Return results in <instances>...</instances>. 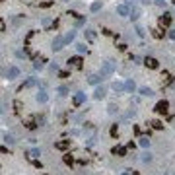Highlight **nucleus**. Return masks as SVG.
Returning <instances> with one entry per match:
<instances>
[{"label": "nucleus", "instance_id": "1", "mask_svg": "<svg viewBox=\"0 0 175 175\" xmlns=\"http://www.w3.org/2000/svg\"><path fill=\"white\" fill-rule=\"evenodd\" d=\"M113 70H115V62L113 60H107L103 64V68H101V72H99V76H109V74H113Z\"/></svg>", "mask_w": 175, "mask_h": 175}, {"label": "nucleus", "instance_id": "2", "mask_svg": "<svg viewBox=\"0 0 175 175\" xmlns=\"http://www.w3.org/2000/svg\"><path fill=\"white\" fill-rule=\"evenodd\" d=\"M66 62H68V66H70V68H76V70H80V68H82V64H84L82 57H70Z\"/></svg>", "mask_w": 175, "mask_h": 175}, {"label": "nucleus", "instance_id": "3", "mask_svg": "<svg viewBox=\"0 0 175 175\" xmlns=\"http://www.w3.org/2000/svg\"><path fill=\"white\" fill-rule=\"evenodd\" d=\"M167 109H169V103L165 101V99L158 101V103H156V107H154V111H156V113H160V115H165V113H167Z\"/></svg>", "mask_w": 175, "mask_h": 175}, {"label": "nucleus", "instance_id": "4", "mask_svg": "<svg viewBox=\"0 0 175 175\" xmlns=\"http://www.w3.org/2000/svg\"><path fill=\"white\" fill-rule=\"evenodd\" d=\"M158 21H160V27H167V26H171V14H163V16H160V19H158Z\"/></svg>", "mask_w": 175, "mask_h": 175}, {"label": "nucleus", "instance_id": "5", "mask_svg": "<svg viewBox=\"0 0 175 175\" xmlns=\"http://www.w3.org/2000/svg\"><path fill=\"white\" fill-rule=\"evenodd\" d=\"M144 64L148 66V68H152V70H156V68H158V58H154V57H146L144 58Z\"/></svg>", "mask_w": 175, "mask_h": 175}, {"label": "nucleus", "instance_id": "6", "mask_svg": "<svg viewBox=\"0 0 175 175\" xmlns=\"http://www.w3.org/2000/svg\"><path fill=\"white\" fill-rule=\"evenodd\" d=\"M64 45H66L64 37H57L55 41H53V51H60V49H62Z\"/></svg>", "mask_w": 175, "mask_h": 175}, {"label": "nucleus", "instance_id": "7", "mask_svg": "<svg viewBox=\"0 0 175 175\" xmlns=\"http://www.w3.org/2000/svg\"><path fill=\"white\" fill-rule=\"evenodd\" d=\"M33 58H35V62H33V66H35V68H37V70H41V68H43V66H45L47 58L39 57V55H33Z\"/></svg>", "mask_w": 175, "mask_h": 175}, {"label": "nucleus", "instance_id": "8", "mask_svg": "<svg viewBox=\"0 0 175 175\" xmlns=\"http://www.w3.org/2000/svg\"><path fill=\"white\" fill-rule=\"evenodd\" d=\"M18 74H19V68H18V66H12L8 72H4V76H8V80H14Z\"/></svg>", "mask_w": 175, "mask_h": 175}, {"label": "nucleus", "instance_id": "9", "mask_svg": "<svg viewBox=\"0 0 175 175\" xmlns=\"http://www.w3.org/2000/svg\"><path fill=\"white\" fill-rule=\"evenodd\" d=\"M111 88H113V91H117V93H123V91L127 90V86H125L123 82H113Z\"/></svg>", "mask_w": 175, "mask_h": 175}, {"label": "nucleus", "instance_id": "10", "mask_svg": "<svg viewBox=\"0 0 175 175\" xmlns=\"http://www.w3.org/2000/svg\"><path fill=\"white\" fill-rule=\"evenodd\" d=\"M55 148L57 150H68L70 148V140H58V142L55 144Z\"/></svg>", "mask_w": 175, "mask_h": 175}, {"label": "nucleus", "instance_id": "11", "mask_svg": "<svg viewBox=\"0 0 175 175\" xmlns=\"http://www.w3.org/2000/svg\"><path fill=\"white\" fill-rule=\"evenodd\" d=\"M72 101H74V105H76V107H80V105H82V103L86 101V95H84V93H76Z\"/></svg>", "mask_w": 175, "mask_h": 175}, {"label": "nucleus", "instance_id": "12", "mask_svg": "<svg viewBox=\"0 0 175 175\" xmlns=\"http://www.w3.org/2000/svg\"><path fill=\"white\" fill-rule=\"evenodd\" d=\"M117 14L119 16H130V10H129V6L121 4V6H117Z\"/></svg>", "mask_w": 175, "mask_h": 175}, {"label": "nucleus", "instance_id": "13", "mask_svg": "<svg viewBox=\"0 0 175 175\" xmlns=\"http://www.w3.org/2000/svg\"><path fill=\"white\" fill-rule=\"evenodd\" d=\"M111 152H113L115 156H121V158H123V156H127V148H123V146H115Z\"/></svg>", "mask_w": 175, "mask_h": 175}, {"label": "nucleus", "instance_id": "14", "mask_svg": "<svg viewBox=\"0 0 175 175\" xmlns=\"http://www.w3.org/2000/svg\"><path fill=\"white\" fill-rule=\"evenodd\" d=\"M35 84H37V80H35V78H27L26 82L21 84V88H19V90H24V88H33Z\"/></svg>", "mask_w": 175, "mask_h": 175}, {"label": "nucleus", "instance_id": "15", "mask_svg": "<svg viewBox=\"0 0 175 175\" xmlns=\"http://www.w3.org/2000/svg\"><path fill=\"white\" fill-rule=\"evenodd\" d=\"M39 156H41V150L39 148H33V150L27 152V158H29V160H35V158H39Z\"/></svg>", "mask_w": 175, "mask_h": 175}, {"label": "nucleus", "instance_id": "16", "mask_svg": "<svg viewBox=\"0 0 175 175\" xmlns=\"http://www.w3.org/2000/svg\"><path fill=\"white\" fill-rule=\"evenodd\" d=\"M138 144H140L142 148H148L150 146V136H140V138H138Z\"/></svg>", "mask_w": 175, "mask_h": 175}, {"label": "nucleus", "instance_id": "17", "mask_svg": "<svg viewBox=\"0 0 175 175\" xmlns=\"http://www.w3.org/2000/svg\"><path fill=\"white\" fill-rule=\"evenodd\" d=\"M47 99H49V95H47L45 91H39L37 93V101L39 103H47Z\"/></svg>", "mask_w": 175, "mask_h": 175}, {"label": "nucleus", "instance_id": "18", "mask_svg": "<svg viewBox=\"0 0 175 175\" xmlns=\"http://www.w3.org/2000/svg\"><path fill=\"white\" fill-rule=\"evenodd\" d=\"M99 80H101V76H99V74H91L90 78H88V82H90V84H99Z\"/></svg>", "mask_w": 175, "mask_h": 175}, {"label": "nucleus", "instance_id": "19", "mask_svg": "<svg viewBox=\"0 0 175 175\" xmlns=\"http://www.w3.org/2000/svg\"><path fill=\"white\" fill-rule=\"evenodd\" d=\"M26 127L29 130H33L35 127H37V119H27V121H26Z\"/></svg>", "mask_w": 175, "mask_h": 175}, {"label": "nucleus", "instance_id": "20", "mask_svg": "<svg viewBox=\"0 0 175 175\" xmlns=\"http://www.w3.org/2000/svg\"><path fill=\"white\" fill-rule=\"evenodd\" d=\"M93 95H95V99H103V97H105V90H103V88H97Z\"/></svg>", "mask_w": 175, "mask_h": 175}, {"label": "nucleus", "instance_id": "21", "mask_svg": "<svg viewBox=\"0 0 175 175\" xmlns=\"http://www.w3.org/2000/svg\"><path fill=\"white\" fill-rule=\"evenodd\" d=\"M74 37H76V33H74V31L70 29V31H68V33L64 35V41H66V43H70V41H74Z\"/></svg>", "mask_w": 175, "mask_h": 175}, {"label": "nucleus", "instance_id": "22", "mask_svg": "<svg viewBox=\"0 0 175 175\" xmlns=\"http://www.w3.org/2000/svg\"><path fill=\"white\" fill-rule=\"evenodd\" d=\"M150 125H152V129H156V130H162L163 129V123H162V121H152Z\"/></svg>", "mask_w": 175, "mask_h": 175}, {"label": "nucleus", "instance_id": "23", "mask_svg": "<svg viewBox=\"0 0 175 175\" xmlns=\"http://www.w3.org/2000/svg\"><path fill=\"white\" fill-rule=\"evenodd\" d=\"M2 138H4V142H8V144H14V142H16V140H14V136L8 134V132H4V134H2Z\"/></svg>", "mask_w": 175, "mask_h": 175}, {"label": "nucleus", "instance_id": "24", "mask_svg": "<svg viewBox=\"0 0 175 175\" xmlns=\"http://www.w3.org/2000/svg\"><path fill=\"white\" fill-rule=\"evenodd\" d=\"M86 39H88V41H90V43H91V41H93V39H95V33H93V31H91V29H86Z\"/></svg>", "mask_w": 175, "mask_h": 175}, {"label": "nucleus", "instance_id": "25", "mask_svg": "<svg viewBox=\"0 0 175 175\" xmlns=\"http://www.w3.org/2000/svg\"><path fill=\"white\" fill-rule=\"evenodd\" d=\"M140 93H142V95H146V97H150V95H154V91L150 90V88H140Z\"/></svg>", "mask_w": 175, "mask_h": 175}, {"label": "nucleus", "instance_id": "26", "mask_svg": "<svg viewBox=\"0 0 175 175\" xmlns=\"http://www.w3.org/2000/svg\"><path fill=\"white\" fill-rule=\"evenodd\" d=\"M152 35H154L156 39H162L163 37V31H162V29H152Z\"/></svg>", "mask_w": 175, "mask_h": 175}, {"label": "nucleus", "instance_id": "27", "mask_svg": "<svg viewBox=\"0 0 175 175\" xmlns=\"http://www.w3.org/2000/svg\"><path fill=\"white\" fill-rule=\"evenodd\" d=\"M99 8H101V2H93V4L90 6V10L91 12H99Z\"/></svg>", "mask_w": 175, "mask_h": 175}, {"label": "nucleus", "instance_id": "28", "mask_svg": "<svg viewBox=\"0 0 175 175\" xmlns=\"http://www.w3.org/2000/svg\"><path fill=\"white\" fill-rule=\"evenodd\" d=\"M125 86H127V90H129V91H134V88H136L132 80H129V82H125Z\"/></svg>", "mask_w": 175, "mask_h": 175}, {"label": "nucleus", "instance_id": "29", "mask_svg": "<svg viewBox=\"0 0 175 175\" xmlns=\"http://www.w3.org/2000/svg\"><path fill=\"white\" fill-rule=\"evenodd\" d=\"M138 16H140V12H138V10H132V12H130V16H129V18L132 19V21H136V19H138Z\"/></svg>", "mask_w": 175, "mask_h": 175}, {"label": "nucleus", "instance_id": "30", "mask_svg": "<svg viewBox=\"0 0 175 175\" xmlns=\"http://www.w3.org/2000/svg\"><path fill=\"white\" fill-rule=\"evenodd\" d=\"M64 163H66V165H72V163H74V158H72L70 154H66L64 156Z\"/></svg>", "mask_w": 175, "mask_h": 175}, {"label": "nucleus", "instance_id": "31", "mask_svg": "<svg viewBox=\"0 0 175 175\" xmlns=\"http://www.w3.org/2000/svg\"><path fill=\"white\" fill-rule=\"evenodd\" d=\"M76 49H78V53H80V55H82V53H86V51H88V49H86V45H84V43H78V45H76Z\"/></svg>", "mask_w": 175, "mask_h": 175}, {"label": "nucleus", "instance_id": "32", "mask_svg": "<svg viewBox=\"0 0 175 175\" xmlns=\"http://www.w3.org/2000/svg\"><path fill=\"white\" fill-rule=\"evenodd\" d=\"M119 134V129H117V125H113V127H111V136H117Z\"/></svg>", "mask_w": 175, "mask_h": 175}, {"label": "nucleus", "instance_id": "33", "mask_svg": "<svg viewBox=\"0 0 175 175\" xmlns=\"http://www.w3.org/2000/svg\"><path fill=\"white\" fill-rule=\"evenodd\" d=\"M142 160H144V162H150V160H152V154H150V152L142 154Z\"/></svg>", "mask_w": 175, "mask_h": 175}, {"label": "nucleus", "instance_id": "34", "mask_svg": "<svg viewBox=\"0 0 175 175\" xmlns=\"http://www.w3.org/2000/svg\"><path fill=\"white\" fill-rule=\"evenodd\" d=\"M58 93H60V95H66V91H68V90H66V88H64V86H60V88H58Z\"/></svg>", "mask_w": 175, "mask_h": 175}, {"label": "nucleus", "instance_id": "35", "mask_svg": "<svg viewBox=\"0 0 175 175\" xmlns=\"http://www.w3.org/2000/svg\"><path fill=\"white\" fill-rule=\"evenodd\" d=\"M0 31H6V21H4V19L0 21Z\"/></svg>", "mask_w": 175, "mask_h": 175}, {"label": "nucleus", "instance_id": "36", "mask_svg": "<svg viewBox=\"0 0 175 175\" xmlns=\"http://www.w3.org/2000/svg\"><path fill=\"white\" fill-rule=\"evenodd\" d=\"M109 113H111V115H115V113H117V107H115V105H109Z\"/></svg>", "mask_w": 175, "mask_h": 175}, {"label": "nucleus", "instance_id": "37", "mask_svg": "<svg viewBox=\"0 0 175 175\" xmlns=\"http://www.w3.org/2000/svg\"><path fill=\"white\" fill-rule=\"evenodd\" d=\"M167 37H169V39H173V41H175V29H171V31L167 33Z\"/></svg>", "mask_w": 175, "mask_h": 175}, {"label": "nucleus", "instance_id": "38", "mask_svg": "<svg viewBox=\"0 0 175 175\" xmlns=\"http://www.w3.org/2000/svg\"><path fill=\"white\" fill-rule=\"evenodd\" d=\"M51 4H53L51 0H47V2H43V4H41V8H49V6H51Z\"/></svg>", "mask_w": 175, "mask_h": 175}, {"label": "nucleus", "instance_id": "39", "mask_svg": "<svg viewBox=\"0 0 175 175\" xmlns=\"http://www.w3.org/2000/svg\"><path fill=\"white\" fill-rule=\"evenodd\" d=\"M14 107H16V111H19L21 109V103H19V101H14Z\"/></svg>", "mask_w": 175, "mask_h": 175}, {"label": "nucleus", "instance_id": "40", "mask_svg": "<svg viewBox=\"0 0 175 175\" xmlns=\"http://www.w3.org/2000/svg\"><path fill=\"white\" fill-rule=\"evenodd\" d=\"M136 33H138V35L142 37V35H144V29H142V27H136Z\"/></svg>", "mask_w": 175, "mask_h": 175}, {"label": "nucleus", "instance_id": "41", "mask_svg": "<svg viewBox=\"0 0 175 175\" xmlns=\"http://www.w3.org/2000/svg\"><path fill=\"white\" fill-rule=\"evenodd\" d=\"M58 76H60V78H68V72L62 70V72H58Z\"/></svg>", "mask_w": 175, "mask_h": 175}, {"label": "nucleus", "instance_id": "42", "mask_svg": "<svg viewBox=\"0 0 175 175\" xmlns=\"http://www.w3.org/2000/svg\"><path fill=\"white\" fill-rule=\"evenodd\" d=\"M127 47H129V45H125V43H121V45H119V51H127Z\"/></svg>", "mask_w": 175, "mask_h": 175}, {"label": "nucleus", "instance_id": "43", "mask_svg": "<svg viewBox=\"0 0 175 175\" xmlns=\"http://www.w3.org/2000/svg\"><path fill=\"white\" fill-rule=\"evenodd\" d=\"M156 4H158V6H163V4H165V0H156Z\"/></svg>", "mask_w": 175, "mask_h": 175}, {"label": "nucleus", "instance_id": "44", "mask_svg": "<svg viewBox=\"0 0 175 175\" xmlns=\"http://www.w3.org/2000/svg\"><path fill=\"white\" fill-rule=\"evenodd\" d=\"M123 175H130V173H129V171H125V173H123Z\"/></svg>", "mask_w": 175, "mask_h": 175}]
</instances>
